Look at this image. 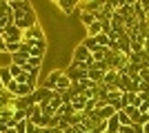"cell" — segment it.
<instances>
[{
	"mask_svg": "<svg viewBox=\"0 0 149 133\" xmlns=\"http://www.w3.org/2000/svg\"><path fill=\"white\" fill-rule=\"evenodd\" d=\"M71 62H87L89 69H91L93 67V56H91V51H89L82 42H78L74 47V51H71Z\"/></svg>",
	"mask_w": 149,
	"mask_h": 133,
	"instance_id": "obj_1",
	"label": "cell"
},
{
	"mask_svg": "<svg viewBox=\"0 0 149 133\" xmlns=\"http://www.w3.org/2000/svg\"><path fill=\"white\" fill-rule=\"evenodd\" d=\"M9 7L13 11V20L25 18L27 13H33V5L27 2V0H9Z\"/></svg>",
	"mask_w": 149,
	"mask_h": 133,
	"instance_id": "obj_2",
	"label": "cell"
},
{
	"mask_svg": "<svg viewBox=\"0 0 149 133\" xmlns=\"http://www.w3.org/2000/svg\"><path fill=\"white\" fill-rule=\"evenodd\" d=\"M29 49V56L31 58H40L42 60L47 56V40H31V42H22Z\"/></svg>",
	"mask_w": 149,
	"mask_h": 133,
	"instance_id": "obj_3",
	"label": "cell"
},
{
	"mask_svg": "<svg viewBox=\"0 0 149 133\" xmlns=\"http://www.w3.org/2000/svg\"><path fill=\"white\" fill-rule=\"evenodd\" d=\"M54 95H56V91H49V89H45V87H38L36 91H33V95H31V100H33V104H38V107H47Z\"/></svg>",
	"mask_w": 149,
	"mask_h": 133,
	"instance_id": "obj_4",
	"label": "cell"
},
{
	"mask_svg": "<svg viewBox=\"0 0 149 133\" xmlns=\"http://www.w3.org/2000/svg\"><path fill=\"white\" fill-rule=\"evenodd\" d=\"M65 71V76L71 80V84H76V82H82V80H87V71H80V69H76L74 64L69 62L67 64V69H62Z\"/></svg>",
	"mask_w": 149,
	"mask_h": 133,
	"instance_id": "obj_5",
	"label": "cell"
},
{
	"mask_svg": "<svg viewBox=\"0 0 149 133\" xmlns=\"http://www.w3.org/2000/svg\"><path fill=\"white\" fill-rule=\"evenodd\" d=\"M22 36H25V33L20 31L16 25H11V27H7V29H5V33H2V40H5L7 44H9V42H22Z\"/></svg>",
	"mask_w": 149,
	"mask_h": 133,
	"instance_id": "obj_6",
	"label": "cell"
},
{
	"mask_svg": "<svg viewBox=\"0 0 149 133\" xmlns=\"http://www.w3.org/2000/svg\"><path fill=\"white\" fill-rule=\"evenodd\" d=\"M31 40H47V36H45V29L40 25L31 27V29H27L25 36H22V42H31Z\"/></svg>",
	"mask_w": 149,
	"mask_h": 133,
	"instance_id": "obj_7",
	"label": "cell"
},
{
	"mask_svg": "<svg viewBox=\"0 0 149 133\" xmlns=\"http://www.w3.org/2000/svg\"><path fill=\"white\" fill-rule=\"evenodd\" d=\"M54 7H56L60 13H65V16H71V13L78 9V2H76V0H56Z\"/></svg>",
	"mask_w": 149,
	"mask_h": 133,
	"instance_id": "obj_8",
	"label": "cell"
},
{
	"mask_svg": "<svg viewBox=\"0 0 149 133\" xmlns=\"http://www.w3.org/2000/svg\"><path fill=\"white\" fill-rule=\"evenodd\" d=\"M62 73H65L62 69H54V71H49V76L45 78L42 87H45V89H49V91H54V89H56V84H58V80L62 78Z\"/></svg>",
	"mask_w": 149,
	"mask_h": 133,
	"instance_id": "obj_9",
	"label": "cell"
},
{
	"mask_svg": "<svg viewBox=\"0 0 149 133\" xmlns=\"http://www.w3.org/2000/svg\"><path fill=\"white\" fill-rule=\"evenodd\" d=\"M27 60H29V49L22 44V49H20L18 53H13V56H11V64H18L20 69H22V67L27 64Z\"/></svg>",
	"mask_w": 149,
	"mask_h": 133,
	"instance_id": "obj_10",
	"label": "cell"
},
{
	"mask_svg": "<svg viewBox=\"0 0 149 133\" xmlns=\"http://www.w3.org/2000/svg\"><path fill=\"white\" fill-rule=\"evenodd\" d=\"M80 11H87V13H98L102 9V0H87V2H80Z\"/></svg>",
	"mask_w": 149,
	"mask_h": 133,
	"instance_id": "obj_11",
	"label": "cell"
},
{
	"mask_svg": "<svg viewBox=\"0 0 149 133\" xmlns=\"http://www.w3.org/2000/svg\"><path fill=\"white\" fill-rule=\"evenodd\" d=\"M105 76H107V73H102V71H98V69H93V67L87 71V78L91 80L93 84H102V82H105Z\"/></svg>",
	"mask_w": 149,
	"mask_h": 133,
	"instance_id": "obj_12",
	"label": "cell"
},
{
	"mask_svg": "<svg viewBox=\"0 0 149 133\" xmlns=\"http://www.w3.org/2000/svg\"><path fill=\"white\" fill-rule=\"evenodd\" d=\"M71 107H74L76 113H82L85 107H87V98H85V95H76L74 100H71Z\"/></svg>",
	"mask_w": 149,
	"mask_h": 133,
	"instance_id": "obj_13",
	"label": "cell"
},
{
	"mask_svg": "<svg viewBox=\"0 0 149 133\" xmlns=\"http://www.w3.org/2000/svg\"><path fill=\"white\" fill-rule=\"evenodd\" d=\"M69 89H71V80L62 73V78L58 80V84H56V89H54V91H56V93H65V91H69Z\"/></svg>",
	"mask_w": 149,
	"mask_h": 133,
	"instance_id": "obj_14",
	"label": "cell"
},
{
	"mask_svg": "<svg viewBox=\"0 0 149 133\" xmlns=\"http://www.w3.org/2000/svg\"><path fill=\"white\" fill-rule=\"evenodd\" d=\"M134 16H136V20L138 22H145V18H147V13H145V7H143V2H134Z\"/></svg>",
	"mask_w": 149,
	"mask_h": 133,
	"instance_id": "obj_15",
	"label": "cell"
},
{
	"mask_svg": "<svg viewBox=\"0 0 149 133\" xmlns=\"http://www.w3.org/2000/svg\"><path fill=\"white\" fill-rule=\"evenodd\" d=\"M113 115H116V109H113L111 104H107V107H102L98 111V118H100V120H109V118H113Z\"/></svg>",
	"mask_w": 149,
	"mask_h": 133,
	"instance_id": "obj_16",
	"label": "cell"
},
{
	"mask_svg": "<svg viewBox=\"0 0 149 133\" xmlns=\"http://www.w3.org/2000/svg\"><path fill=\"white\" fill-rule=\"evenodd\" d=\"M107 131H109V133H118V131H120V120H118V115H113V118H109V120H107Z\"/></svg>",
	"mask_w": 149,
	"mask_h": 133,
	"instance_id": "obj_17",
	"label": "cell"
},
{
	"mask_svg": "<svg viewBox=\"0 0 149 133\" xmlns=\"http://www.w3.org/2000/svg\"><path fill=\"white\" fill-rule=\"evenodd\" d=\"M82 44H85V47H87V49L91 51V53H96V51H100V49H102V47H98L96 38H87V36H85V40H82Z\"/></svg>",
	"mask_w": 149,
	"mask_h": 133,
	"instance_id": "obj_18",
	"label": "cell"
},
{
	"mask_svg": "<svg viewBox=\"0 0 149 133\" xmlns=\"http://www.w3.org/2000/svg\"><path fill=\"white\" fill-rule=\"evenodd\" d=\"M0 82L5 84H9V82H13V78H11V73H9V67H0Z\"/></svg>",
	"mask_w": 149,
	"mask_h": 133,
	"instance_id": "obj_19",
	"label": "cell"
},
{
	"mask_svg": "<svg viewBox=\"0 0 149 133\" xmlns=\"http://www.w3.org/2000/svg\"><path fill=\"white\" fill-rule=\"evenodd\" d=\"M80 22H82V25H85V29H87L89 25H93V22H96V18H93V13L80 11Z\"/></svg>",
	"mask_w": 149,
	"mask_h": 133,
	"instance_id": "obj_20",
	"label": "cell"
},
{
	"mask_svg": "<svg viewBox=\"0 0 149 133\" xmlns=\"http://www.w3.org/2000/svg\"><path fill=\"white\" fill-rule=\"evenodd\" d=\"M20 49H22V42H9V44H7V53H9V56L18 53Z\"/></svg>",
	"mask_w": 149,
	"mask_h": 133,
	"instance_id": "obj_21",
	"label": "cell"
},
{
	"mask_svg": "<svg viewBox=\"0 0 149 133\" xmlns=\"http://www.w3.org/2000/svg\"><path fill=\"white\" fill-rule=\"evenodd\" d=\"M9 73H11V78L16 80V78H18L20 73H22V69H20L18 64H9Z\"/></svg>",
	"mask_w": 149,
	"mask_h": 133,
	"instance_id": "obj_22",
	"label": "cell"
},
{
	"mask_svg": "<svg viewBox=\"0 0 149 133\" xmlns=\"http://www.w3.org/2000/svg\"><path fill=\"white\" fill-rule=\"evenodd\" d=\"M93 69H98V71H102V73H107V71H111L109 69V64L102 60V62H93Z\"/></svg>",
	"mask_w": 149,
	"mask_h": 133,
	"instance_id": "obj_23",
	"label": "cell"
},
{
	"mask_svg": "<svg viewBox=\"0 0 149 133\" xmlns=\"http://www.w3.org/2000/svg\"><path fill=\"white\" fill-rule=\"evenodd\" d=\"M36 131H38V127L31 120H27V133H36Z\"/></svg>",
	"mask_w": 149,
	"mask_h": 133,
	"instance_id": "obj_24",
	"label": "cell"
},
{
	"mask_svg": "<svg viewBox=\"0 0 149 133\" xmlns=\"http://www.w3.org/2000/svg\"><path fill=\"white\" fill-rule=\"evenodd\" d=\"M131 133H145L140 124H131Z\"/></svg>",
	"mask_w": 149,
	"mask_h": 133,
	"instance_id": "obj_25",
	"label": "cell"
},
{
	"mask_svg": "<svg viewBox=\"0 0 149 133\" xmlns=\"http://www.w3.org/2000/svg\"><path fill=\"white\" fill-rule=\"evenodd\" d=\"M0 53H7V42L5 40H0Z\"/></svg>",
	"mask_w": 149,
	"mask_h": 133,
	"instance_id": "obj_26",
	"label": "cell"
},
{
	"mask_svg": "<svg viewBox=\"0 0 149 133\" xmlns=\"http://www.w3.org/2000/svg\"><path fill=\"white\" fill-rule=\"evenodd\" d=\"M143 131H145V133H149V122H145V124H143Z\"/></svg>",
	"mask_w": 149,
	"mask_h": 133,
	"instance_id": "obj_27",
	"label": "cell"
},
{
	"mask_svg": "<svg viewBox=\"0 0 149 133\" xmlns=\"http://www.w3.org/2000/svg\"><path fill=\"white\" fill-rule=\"evenodd\" d=\"M5 133H16V129H7V131Z\"/></svg>",
	"mask_w": 149,
	"mask_h": 133,
	"instance_id": "obj_28",
	"label": "cell"
}]
</instances>
